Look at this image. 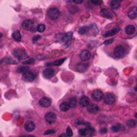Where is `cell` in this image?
<instances>
[{
  "label": "cell",
  "instance_id": "6da1fadb",
  "mask_svg": "<svg viewBox=\"0 0 137 137\" xmlns=\"http://www.w3.org/2000/svg\"><path fill=\"white\" fill-rule=\"evenodd\" d=\"M12 54L18 60H26L28 58V55L27 54V52L23 49L16 48L12 51Z\"/></svg>",
  "mask_w": 137,
  "mask_h": 137
},
{
  "label": "cell",
  "instance_id": "7a4b0ae2",
  "mask_svg": "<svg viewBox=\"0 0 137 137\" xmlns=\"http://www.w3.org/2000/svg\"><path fill=\"white\" fill-rule=\"evenodd\" d=\"M47 15L48 17L52 19V20H56V19L60 17V12L58 11L57 8L55 7H52V8H50L47 11Z\"/></svg>",
  "mask_w": 137,
  "mask_h": 137
},
{
  "label": "cell",
  "instance_id": "3957f363",
  "mask_svg": "<svg viewBox=\"0 0 137 137\" xmlns=\"http://www.w3.org/2000/svg\"><path fill=\"white\" fill-rule=\"evenodd\" d=\"M125 55V49L124 47H123L121 45H119V46H116L114 49V55L118 58H121L124 56Z\"/></svg>",
  "mask_w": 137,
  "mask_h": 137
},
{
  "label": "cell",
  "instance_id": "277c9868",
  "mask_svg": "<svg viewBox=\"0 0 137 137\" xmlns=\"http://www.w3.org/2000/svg\"><path fill=\"white\" fill-rule=\"evenodd\" d=\"M35 74L33 72H31V71H27L24 72L22 75V80L25 82H32L35 80Z\"/></svg>",
  "mask_w": 137,
  "mask_h": 137
},
{
  "label": "cell",
  "instance_id": "5b68a950",
  "mask_svg": "<svg viewBox=\"0 0 137 137\" xmlns=\"http://www.w3.org/2000/svg\"><path fill=\"white\" fill-rule=\"evenodd\" d=\"M94 133H95V130L93 128H81L79 131V134L83 136H91V135H93Z\"/></svg>",
  "mask_w": 137,
  "mask_h": 137
},
{
  "label": "cell",
  "instance_id": "8992f818",
  "mask_svg": "<svg viewBox=\"0 0 137 137\" xmlns=\"http://www.w3.org/2000/svg\"><path fill=\"white\" fill-rule=\"evenodd\" d=\"M103 101L107 105H111V104H113L115 103V97L112 93H106L103 96Z\"/></svg>",
  "mask_w": 137,
  "mask_h": 137
},
{
  "label": "cell",
  "instance_id": "52a82bcc",
  "mask_svg": "<svg viewBox=\"0 0 137 137\" xmlns=\"http://www.w3.org/2000/svg\"><path fill=\"white\" fill-rule=\"evenodd\" d=\"M103 96H104V95L102 92V91L98 90V89L97 90H94L92 91V93H91V97H92V99L95 101H97V102L100 101L103 98Z\"/></svg>",
  "mask_w": 137,
  "mask_h": 137
},
{
  "label": "cell",
  "instance_id": "ba28073f",
  "mask_svg": "<svg viewBox=\"0 0 137 137\" xmlns=\"http://www.w3.org/2000/svg\"><path fill=\"white\" fill-rule=\"evenodd\" d=\"M56 115L54 112H47L45 115V120L49 124H51V123H54L56 121Z\"/></svg>",
  "mask_w": 137,
  "mask_h": 137
},
{
  "label": "cell",
  "instance_id": "9c48e42d",
  "mask_svg": "<svg viewBox=\"0 0 137 137\" xmlns=\"http://www.w3.org/2000/svg\"><path fill=\"white\" fill-rule=\"evenodd\" d=\"M34 27V21L31 19H26L22 23V27L26 31H30Z\"/></svg>",
  "mask_w": 137,
  "mask_h": 137
},
{
  "label": "cell",
  "instance_id": "30bf717a",
  "mask_svg": "<svg viewBox=\"0 0 137 137\" xmlns=\"http://www.w3.org/2000/svg\"><path fill=\"white\" fill-rule=\"evenodd\" d=\"M38 103L43 107H48L51 105V100L47 97H43L38 102Z\"/></svg>",
  "mask_w": 137,
  "mask_h": 137
},
{
  "label": "cell",
  "instance_id": "8fae6325",
  "mask_svg": "<svg viewBox=\"0 0 137 137\" xmlns=\"http://www.w3.org/2000/svg\"><path fill=\"white\" fill-rule=\"evenodd\" d=\"M91 52L88 50H83L80 52V57L81 58V60L83 61V62L88 60L91 58Z\"/></svg>",
  "mask_w": 137,
  "mask_h": 137
},
{
  "label": "cell",
  "instance_id": "7c38bea8",
  "mask_svg": "<svg viewBox=\"0 0 137 137\" xmlns=\"http://www.w3.org/2000/svg\"><path fill=\"white\" fill-rule=\"evenodd\" d=\"M55 73V71L53 68H47L43 71V76L46 79H51V77H53Z\"/></svg>",
  "mask_w": 137,
  "mask_h": 137
},
{
  "label": "cell",
  "instance_id": "4fadbf2b",
  "mask_svg": "<svg viewBox=\"0 0 137 137\" xmlns=\"http://www.w3.org/2000/svg\"><path fill=\"white\" fill-rule=\"evenodd\" d=\"M24 128L27 132H33L35 128V124L33 121H27V123H25L24 125Z\"/></svg>",
  "mask_w": 137,
  "mask_h": 137
},
{
  "label": "cell",
  "instance_id": "5bb4252c",
  "mask_svg": "<svg viewBox=\"0 0 137 137\" xmlns=\"http://www.w3.org/2000/svg\"><path fill=\"white\" fill-rule=\"evenodd\" d=\"M120 31V27H116L113 28L112 30L107 31L105 34H103V36L106 37V38H107V37H112V36L116 35Z\"/></svg>",
  "mask_w": 137,
  "mask_h": 137
},
{
  "label": "cell",
  "instance_id": "9a60e30c",
  "mask_svg": "<svg viewBox=\"0 0 137 137\" xmlns=\"http://www.w3.org/2000/svg\"><path fill=\"white\" fill-rule=\"evenodd\" d=\"M80 106L82 107H88L89 106V104H90V100L89 99L85 96V95H83L81 97V99L80 100Z\"/></svg>",
  "mask_w": 137,
  "mask_h": 137
},
{
  "label": "cell",
  "instance_id": "2e32d148",
  "mask_svg": "<svg viewBox=\"0 0 137 137\" xmlns=\"http://www.w3.org/2000/svg\"><path fill=\"white\" fill-rule=\"evenodd\" d=\"M87 67H88V63H87L85 62H82L77 65L75 69H76V71H79V72H83V71H85L87 70Z\"/></svg>",
  "mask_w": 137,
  "mask_h": 137
},
{
  "label": "cell",
  "instance_id": "e0dca14e",
  "mask_svg": "<svg viewBox=\"0 0 137 137\" xmlns=\"http://www.w3.org/2000/svg\"><path fill=\"white\" fill-rule=\"evenodd\" d=\"M100 14L103 18H113L112 12L108 9H102L100 11Z\"/></svg>",
  "mask_w": 137,
  "mask_h": 137
},
{
  "label": "cell",
  "instance_id": "ac0fdd59",
  "mask_svg": "<svg viewBox=\"0 0 137 137\" xmlns=\"http://www.w3.org/2000/svg\"><path fill=\"white\" fill-rule=\"evenodd\" d=\"M128 17L131 19H134L137 17V6H132L128 11Z\"/></svg>",
  "mask_w": 137,
  "mask_h": 137
},
{
  "label": "cell",
  "instance_id": "d6986e66",
  "mask_svg": "<svg viewBox=\"0 0 137 137\" xmlns=\"http://www.w3.org/2000/svg\"><path fill=\"white\" fill-rule=\"evenodd\" d=\"M0 63L1 64H17V61H15L14 58H3V60L0 61Z\"/></svg>",
  "mask_w": 137,
  "mask_h": 137
},
{
  "label": "cell",
  "instance_id": "ffe728a7",
  "mask_svg": "<svg viewBox=\"0 0 137 137\" xmlns=\"http://www.w3.org/2000/svg\"><path fill=\"white\" fill-rule=\"evenodd\" d=\"M99 110H100V107H98L96 104H90V105L87 107V111L90 112V113H92V114H95L96 112H99Z\"/></svg>",
  "mask_w": 137,
  "mask_h": 137
},
{
  "label": "cell",
  "instance_id": "44dd1931",
  "mask_svg": "<svg viewBox=\"0 0 137 137\" xmlns=\"http://www.w3.org/2000/svg\"><path fill=\"white\" fill-rule=\"evenodd\" d=\"M89 31H91V35H96L98 34V32H99V29H98L97 26L95 24H91L89 26Z\"/></svg>",
  "mask_w": 137,
  "mask_h": 137
},
{
  "label": "cell",
  "instance_id": "7402d4cb",
  "mask_svg": "<svg viewBox=\"0 0 137 137\" xmlns=\"http://www.w3.org/2000/svg\"><path fill=\"white\" fill-rule=\"evenodd\" d=\"M125 32L128 35H132L135 32V27H134L133 25H128V26H127L126 28H125Z\"/></svg>",
  "mask_w": 137,
  "mask_h": 137
},
{
  "label": "cell",
  "instance_id": "603a6c76",
  "mask_svg": "<svg viewBox=\"0 0 137 137\" xmlns=\"http://www.w3.org/2000/svg\"><path fill=\"white\" fill-rule=\"evenodd\" d=\"M70 108V106H69V103L68 102H63L60 105V109L61 112H67V111L69 110Z\"/></svg>",
  "mask_w": 137,
  "mask_h": 137
},
{
  "label": "cell",
  "instance_id": "cb8c5ba5",
  "mask_svg": "<svg viewBox=\"0 0 137 137\" xmlns=\"http://www.w3.org/2000/svg\"><path fill=\"white\" fill-rule=\"evenodd\" d=\"M12 38H14V40L16 42H20L21 41V38H22V35L20 34V32L18 31H15L14 33L12 34Z\"/></svg>",
  "mask_w": 137,
  "mask_h": 137
},
{
  "label": "cell",
  "instance_id": "d4e9b609",
  "mask_svg": "<svg viewBox=\"0 0 137 137\" xmlns=\"http://www.w3.org/2000/svg\"><path fill=\"white\" fill-rule=\"evenodd\" d=\"M120 3H121L120 1H117V0H113V1H112V2L110 3V6H111V7H112V9L116 10V9H118L120 6Z\"/></svg>",
  "mask_w": 137,
  "mask_h": 137
},
{
  "label": "cell",
  "instance_id": "484cf974",
  "mask_svg": "<svg viewBox=\"0 0 137 137\" xmlns=\"http://www.w3.org/2000/svg\"><path fill=\"white\" fill-rule=\"evenodd\" d=\"M68 103H69V106H70V107L75 108V107H76V106H77L78 101H77V100H76V98L73 97V98H71V99L69 100Z\"/></svg>",
  "mask_w": 137,
  "mask_h": 137
},
{
  "label": "cell",
  "instance_id": "4316f807",
  "mask_svg": "<svg viewBox=\"0 0 137 137\" xmlns=\"http://www.w3.org/2000/svg\"><path fill=\"white\" fill-rule=\"evenodd\" d=\"M66 58H62V60H57V61H55L53 63H47V66H60V65H61Z\"/></svg>",
  "mask_w": 137,
  "mask_h": 137
},
{
  "label": "cell",
  "instance_id": "83f0119b",
  "mask_svg": "<svg viewBox=\"0 0 137 137\" xmlns=\"http://www.w3.org/2000/svg\"><path fill=\"white\" fill-rule=\"evenodd\" d=\"M88 31H89V26H83V27L80 28L79 33L80 35H84V34L87 33Z\"/></svg>",
  "mask_w": 137,
  "mask_h": 137
},
{
  "label": "cell",
  "instance_id": "f1b7e54d",
  "mask_svg": "<svg viewBox=\"0 0 137 137\" xmlns=\"http://www.w3.org/2000/svg\"><path fill=\"white\" fill-rule=\"evenodd\" d=\"M111 129H112V132H117L120 131V129H121V125L120 124V123H116V124L113 125Z\"/></svg>",
  "mask_w": 137,
  "mask_h": 137
},
{
  "label": "cell",
  "instance_id": "f546056e",
  "mask_svg": "<svg viewBox=\"0 0 137 137\" xmlns=\"http://www.w3.org/2000/svg\"><path fill=\"white\" fill-rule=\"evenodd\" d=\"M29 71V67H27V66H23V67H18L17 69V72L18 73H24L26 72V71Z\"/></svg>",
  "mask_w": 137,
  "mask_h": 137
},
{
  "label": "cell",
  "instance_id": "4dcf8cb0",
  "mask_svg": "<svg viewBox=\"0 0 137 137\" xmlns=\"http://www.w3.org/2000/svg\"><path fill=\"white\" fill-rule=\"evenodd\" d=\"M127 124H128V126L130 127V128H134V127H135V125H136V122H135L134 120H130L128 121Z\"/></svg>",
  "mask_w": 137,
  "mask_h": 137
},
{
  "label": "cell",
  "instance_id": "1f68e13d",
  "mask_svg": "<svg viewBox=\"0 0 137 137\" xmlns=\"http://www.w3.org/2000/svg\"><path fill=\"white\" fill-rule=\"evenodd\" d=\"M45 29H46V27H45V25L44 24H40L37 27V31H38V32H43L44 31H45Z\"/></svg>",
  "mask_w": 137,
  "mask_h": 137
},
{
  "label": "cell",
  "instance_id": "d6a6232c",
  "mask_svg": "<svg viewBox=\"0 0 137 137\" xmlns=\"http://www.w3.org/2000/svg\"><path fill=\"white\" fill-rule=\"evenodd\" d=\"M66 135H67V137H68V136H72L73 132H72V130H71V128L68 127V128H67V130H66Z\"/></svg>",
  "mask_w": 137,
  "mask_h": 137
},
{
  "label": "cell",
  "instance_id": "836d02e7",
  "mask_svg": "<svg viewBox=\"0 0 137 137\" xmlns=\"http://www.w3.org/2000/svg\"><path fill=\"white\" fill-rule=\"evenodd\" d=\"M91 3L95 4V5L100 6V5H102V4H103V1H101V0H97V1H95V0H92V1H91Z\"/></svg>",
  "mask_w": 137,
  "mask_h": 137
},
{
  "label": "cell",
  "instance_id": "e575fe53",
  "mask_svg": "<svg viewBox=\"0 0 137 137\" xmlns=\"http://www.w3.org/2000/svg\"><path fill=\"white\" fill-rule=\"evenodd\" d=\"M55 132V130H52V129H50V130H47V131H46L44 132V135H50V134H54Z\"/></svg>",
  "mask_w": 137,
  "mask_h": 137
},
{
  "label": "cell",
  "instance_id": "d590c367",
  "mask_svg": "<svg viewBox=\"0 0 137 137\" xmlns=\"http://www.w3.org/2000/svg\"><path fill=\"white\" fill-rule=\"evenodd\" d=\"M113 41H114L113 38H110V40H107L104 41L103 44H104V45H108V44H111L112 43H113Z\"/></svg>",
  "mask_w": 137,
  "mask_h": 137
},
{
  "label": "cell",
  "instance_id": "8d00e7d4",
  "mask_svg": "<svg viewBox=\"0 0 137 137\" xmlns=\"http://www.w3.org/2000/svg\"><path fill=\"white\" fill-rule=\"evenodd\" d=\"M34 63V60L33 58H30V60H27L23 62V64H29V63Z\"/></svg>",
  "mask_w": 137,
  "mask_h": 137
},
{
  "label": "cell",
  "instance_id": "74e56055",
  "mask_svg": "<svg viewBox=\"0 0 137 137\" xmlns=\"http://www.w3.org/2000/svg\"><path fill=\"white\" fill-rule=\"evenodd\" d=\"M40 38V35H35V36H34V38H33V42H35V41L38 40Z\"/></svg>",
  "mask_w": 137,
  "mask_h": 137
},
{
  "label": "cell",
  "instance_id": "f35d334b",
  "mask_svg": "<svg viewBox=\"0 0 137 137\" xmlns=\"http://www.w3.org/2000/svg\"><path fill=\"white\" fill-rule=\"evenodd\" d=\"M107 128H101V130H100V132L101 133H106L107 132Z\"/></svg>",
  "mask_w": 137,
  "mask_h": 137
},
{
  "label": "cell",
  "instance_id": "ab89813d",
  "mask_svg": "<svg viewBox=\"0 0 137 137\" xmlns=\"http://www.w3.org/2000/svg\"><path fill=\"white\" fill-rule=\"evenodd\" d=\"M83 1V0H80V1H73L72 3H76V4H80V3H82Z\"/></svg>",
  "mask_w": 137,
  "mask_h": 137
},
{
  "label": "cell",
  "instance_id": "60d3db41",
  "mask_svg": "<svg viewBox=\"0 0 137 137\" xmlns=\"http://www.w3.org/2000/svg\"><path fill=\"white\" fill-rule=\"evenodd\" d=\"M60 137H67V135H66V133H63L60 135Z\"/></svg>",
  "mask_w": 137,
  "mask_h": 137
},
{
  "label": "cell",
  "instance_id": "b9f144b4",
  "mask_svg": "<svg viewBox=\"0 0 137 137\" xmlns=\"http://www.w3.org/2000/svg\"><path fill=\"white\" fill-rule=\"evenodd\" d=\"M27 137H35V135H28Z\"/></svg>",
  "mask_w": 137,
  "mask_h": 137
},
{
  "label": "cell",
  "instance_id": "7bdbcfd3",
  "mask_svg": "<svg viewBox=\"0 0 137 137\" xmlns=\"http://www.w3.org/2000/svg\"><path fill=\"white\" fill-rule=\"evenodd\" d=\"M3 37V34L1 33V32H0V38H2Z\"/></svg>",
  "mask_w": 137,
  "mask_h": 137
},
{
  "label": "cell",
  "instance_id": "ee69618b",
  "mask_svg": "<svg viewBox=\"0 0 137 137\" xmlns=\"http://www.w3.org/2000/svg\"><path fill=\"white\" fill-rule=\"evenodd\" d=\"M135 91H137V86H136V87H135Z\"/></svg>",
  "mask_w": 137,
  "mask_h": 137
},
{
  "label": "cell",
  "instance_id": "f6af8a7d",
  "mask_svg": "<svg viewBox=\"0 0 137 137\" xmlns=\"http://www.w3.org/2000/svg\"><path fill=\"white\" fill-rule=\"evenodd\" d=\"M135 118H137V113L135 114Z\"/></svg>",
  "mask_w": 137,
  "mask_h": 137
},
{
  "label": "cell",
  "instance_id": "bcb514c9",
  "mask_svg": "<svg viewBox=\"0 0 137 137\" xmlns=\"http://www.w3.org/2000/svg\"><path fill=\"white\" fill-rule=\"evenodd\" d=\"M19 137H26V136H19Z\"/></svg>",
  "mask_w": 137,
  "mask_h": 137
}]
</instances>
